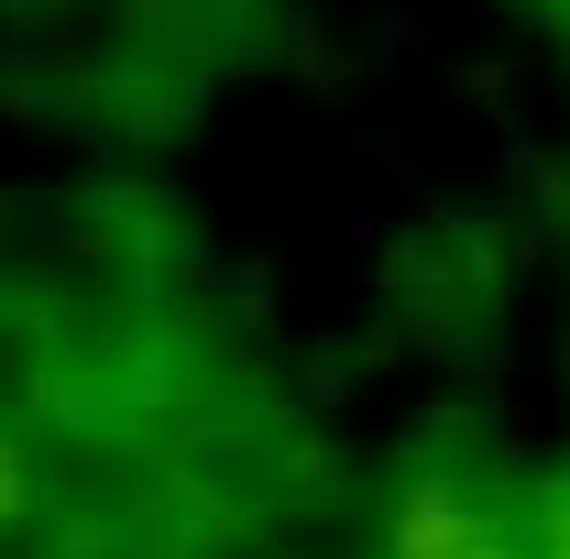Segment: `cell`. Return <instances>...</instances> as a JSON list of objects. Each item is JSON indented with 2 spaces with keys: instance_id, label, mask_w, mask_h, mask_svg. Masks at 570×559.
I'll return each instance as SVG.
<instances>
[{
  "instance_id": "2",
  "label": "cell",
  "mask_w": 570,
  "mask_h": 559,
  "mask_svg": "<svg viewBox=\"0 0 570 559\" xmlns=\"http://www.w3.org/2000/svg\"><path fill=\"white\" fill-rule=\"evenodd\" d=\"M0 516H11V461H0Z\"/></svg>"
},
{
  "instance_id": "1",
  "label": "cell",
  "mask_w": 570,
  "mask_h": 559,
  "mask_svg": "<svg viewBox=\"0 0 570 559\" xmlns=\"http://www.w3.org/2000/svg\"><path fill=\"white\" fill-rule=\"evenodd\" d=\"M384 559H504V549L483 538V527H461V516H406Z\"/></svg>"
}]
</instances>
